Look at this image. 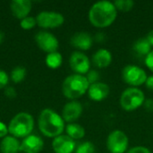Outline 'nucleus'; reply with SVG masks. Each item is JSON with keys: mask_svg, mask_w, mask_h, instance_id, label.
Wrapping results in <instances>:
<instances>
[{"mask_svg": "<svg viewBox=\"0 0 153 153\" xmlns=\"http://www.w3.org/2000/svg\"><path fill=\"white\" fill-rule=\"evenodd\" d=\"M88 18L92 26L104 29L115 22L117 18V10L113 2L108 0L98 1L91 6Z\"/></svg>", "mask_w": 153, "mask_h": 153, "instance_id": "obj_1", "label": "nucleus"}, {"mask_svg": "<svg viewBox=\"0 0 153 153\" xmlns=\"http://www.w3.org/2000/svg\"><path fill=\"white\" fill-rule=\"evenodd\" d=\"M38 125L43 135L53 139L61 135L65 129V120L62 116L51 108H45L40 112Z\"/></svg>", "mask_w": 153, "mask_h": 153, "instance_id": "obj_2", "label": "nucleus"}, {"mask_svg": "<svg viewBox=\"0 0 153 153\" xmlns=\"http://www.w3.org/2000/svg\"><path fill=\"white\" fill-rule=\"evenodd\" d=\"M90 83L85 75L73 74L65 77L62 83L64 96L71 100H75L88 92Z\"/></svg>", "mask_w": 153, "mask_h": 153, "instance_id": "obj_3", "label": "nucleus"}, {"mask_svg": "<svg viewBox=\"0 0 153 153\" xmlns=\"http://www.w3.org/2000/svg\"><path fill=\"white\" fill-rule=\"evenodd\" d=\"M33 127V117L27 112H20L9 122L8 132L15 138H25L31 134Z\"/></svg>", "mask_w": 153, "mask_h": 153, "instance_id": "obj_4", "label": "nucleus"}, {"mask_svg": "<svg viewBox=\"0 0 153 153\" xmlns=\"http://www.w3.org/2000/svg\"><path fill=\"white\" fill-rule=\"evenodd\" d=\"M145 100V94L140 88L128 87L122 91L119 103L124 110L132 112L143 107Z\"/></svg>", "mask_w": 153, "mask_h": 153, "instance_id": "obj_5", "label": "nucleus"}, {"mask_svg": "<svg viewBox=\"0 0 153 153\" xmlns=\"http://www.w3.org/2000/svg\"><path fill=\"white\" fill-rule=\"evenodd\" d=\"M121 77L122 80L130 87L139 88L140 86L145 84L148 74L141 66L135 65H127L122 69Z\"/></svg>", "mask_w": 153, "mask_h": 153, "instance_id": "obj_6", "label": "nucleus"}, {"mask_svg": "<svg viewBox=\"0 0 153 153\" xmlns=\"http://www.w3.org/2000/svg\"><path fill=\"white\" fill-rule=\"evenodd\" d=\"M106 147L110 153H126L129 147V138L122 130H113L107 137Z\"/></svg>", "mask_w": 153, "mask_h": 153, "instance_id": "obj_7", "label": "nucleus"}, {"mask_svg": "<svg viewBox=\"0 0 153 153\" xmlns=\"http://www.w3.org/2000/svg\"><path fill=\"white\" fill-rule=\"evenodd\" d=\"M39 27L45 29H53L60 27L65 22V17L61 13L55 11H42L36 17Z\"/></svg>", "mask_w": 153, "mask_h": 153, "instance_id": "obj_8", "label": "nucleus"}, {"mask_svg": "<svg viewBox=\"0 0 153 153\" xmlns=\"http://www.w3.org/2000/svg\"><path fill=\"white\" fill-rule=\"evenodd\" d=\"M69 65L74 74L85 75L91 70V60L82 51H74L69 58Z\"/></svg>", "mask_w": 153, "mask_h": 153, "instance_id": "obj_9", "label": "nucleus"}, {"mask_svg": "<svg viewBox=\"0 0 153 153\" xmlns=\"http://www.w3.org/2000/svg\"><path fill=\"white\" fill-rule=\"evenodd\" d=\"M35 40L40 49L48 53L57 51L59 42L56 37L49 31L39 30L35 35Z\"/></svg>", "mask_w": 153, "mask_h": 153, "instance_id": "obj_10", "label": "nucleus"}, {"mask_svg": "<svg viewBox=\"0 0 153 153\" xmlns=\"http://www.w3.org/2000/svg\"><path fill=\"white\" fill-rule=\"evenodd\" d=\"M83 111V107L81 102L77 100H70L65 104L62 110V117L65 122L74 123L78 120Z\"/></svg>", "mask_w": 153, "mask_h": 153, "instance_id": "obj_11", "label": "nucleus"}, {"mask_svg": "<svg viewBox=\"0 0 153 153\" xmlns=\"http://www.w3.org/2000/svg\"><path fill=\"white\" fill-rule=\"evenodd\" d=\"M52 148L55 153H73L75 151L76 143L66 134H61L53 139Z\"/></svg>", "mask_w": 153, "mask_h": 153, "instance_id": "obj_12", "label": "nucleus"}, {"mask_svg": "<svg viewBox=\"0 0 153 153\" xmlns=\"http://www.w3.org/2000/svg\"><path fill=\"white\" fill-rule=\"evenodd\" d=\"M44 147L42 138L36 134H30L23 138L20 145V151L23 153H39Z\"/></svg>", "mask_w": 153, "mask_h": 153, "instance_id": "obj_13", "label": "nucleus"}, {"mask_svg": "<svg viewBox=\"0 0 153 153\" xmlns=\"http://www.w3.org/2000/svg\"><path fill=\"white\" fill-rule=\"evenodd\" d=\"M110 93V87L108 83L103 82H98L90 85L88 90L89 98L96 102H100L107 99Z\"/></svg>", "mask_w": 153, "mask_h": 153, "instance_id": "obj_14", "label": "nucleus"}, {"mask_svg": "<svg viewBox=\"0 0 153 153\" xmlns=\"http://www.w3.org/2000/svg\"><path fill=\"white\" fill-rule=\"evenodd\" d=\"M93 37L86 31H78L74 33L70 39L71 45L79 49V51L89 50L93 45Z\"/></svg>", "mask_w": 153, "mask_h": 153, "instance_id": "obj_15", "label": "nucleus"}, {"mask_svg": "<svg viewBox=\"0 0 153 153\" xmlns=\"http://www.w3.org/2000/svg\"><path fill=\"white\" fill-rule=\"evenodd\" d=\"M113 60L112 53L107 48H100L93 53L91 56L92 64L98 68H107L108 67Z\"/></svg>", "mask_w": 153, "mask_h": 153, "instance_id": "obj_16", "label": "nucleus"}, {"mask_svg": "<svg viewBox=\"0 0 153 153\" xmlns=\"http://www.w3.org/2000/svg\"><path fill=\"white\" fill-rule=\"evenodd\" d=\"M31 1L30 0H13L10 4V8L13 14L19 19H23L30 13L31 10Z\"/></svg>", "mask_w": 153, "mask_h": 153, "instance_id": "obj_17", "label": "nucleus"}, {"mask_svg": "<svg viewBox=\"0 0 153 153\" xmlns=\"http://www.w3.org/2000/svg\"><path fill=\"white\" fill-rule=\"evenodd\" d=\"M21 143L13 136H5L0 143L1 153H17L20 151Z\"/></svg>", "mask_w": 153, "mask_h": 153, "instance_id": "obj_18", "label": "nucleus"}, {"mask_svg": "<svg viewBox=\"0 0 153 153\" xmlns=\"http://www.w3.org/2000/svg\"><path fill=\"white\" fill-rule=\"evenodd\" d=\"M65 130L66 132V135H68L69 137H71L74 141L82 139L85 136V129H84V127L82 126L79 124H76V123L67 124Z\"/></svg>", "mask_w": 153, "mask_h": 153, "instance_id": "obj_19", "label": "nucleus"}, {"mask_svg": "<svg viewBox=\"0 0 153 153\" xmlns=\"http://www.w3.org/2000/svg\"><path fill=\"white\" fill-rule=\"evenodd\" d=\"M152 47L151 46V44L148 42V40L146 39V38H140L138 39L133 46V49L134 51L141 56H146L152 49Z\"/></svg>", "mask_w": 153, "mask_h": 153, "instance_id": "obj_20", "label": "nucleus"}, {"mask_svg": "<svg viewBox=\"0 0 153 153\" xmlns=\"http://www.w3.org/2000/svg\"><path fill=\"white\" fill-rule=\"evenodd\" d=\"M62 63H63V56L58 51L48 53L46 56V65L51 69H56L60 67Z\"/></svg>", "mask_w": 153, "mask_h": 153, "instance_id": "obj_21", "label": "nucleus"}, {"mask_svg": "<svg viewBox=\"0 0 153 153\" xmlns=\"http://www.w3.org/2000/svg\"><path fill=\"white\" fill-rule=\"evenodd\" d=\"M25 76H26V69L22 66H16L11 72V79L15 83L22 82Z\"/></svg>", "mask_w": 153, "mask_h": 153, "instance_id": "obj_22", "label": "nucleus"}, {"mask_svg": "<svg viewBox=\"0 0 153 153\" xmlns=\"http://www.w3.org/2000/svg\"><path fill=\"white\" fill-rule=\"evenodd\" d=\"M95 145L90 141H85L76 145L74 153H95Z\"/></svg>", "mask_w": 153, "mask_h": 153, "instance_id": "obj_23", "label": "nucleus"}, {"mask_svg": "<svg viewBox=\"0 0 153 153\" xmlns=\"http://www.w3.org/2000/svg\"><path fill=\"white\" fill-rule=\"evenodd\" d=\"M113 3L117 10L121 12H129L134 6V1L133 0H117Z\"/></svg>", "mask_w": 153, "mask_h": 153, "instance_id": "obj_24", "label": "nucleus"}, {"mask_svg": "<svg viewBox=\"0 0 153 153\" xmlns=\"http://www.w3.org/2000/svg\"><path fill=\"white\" fill-rule=\"evenodd\" d=\"M36 23H37L36 18H34L32 16H27L21 20L20 25L24 30H30L36 25Z\"/></svg>", "mask_w": 153, "mask_h": 153, "instance_id": "obj_25", "label": "nucleus"}, {"mask_svg": "<svg viewBox=\"0 0 153 153\" xmlns=\"http://www.w3.org/2000/svg\"><path fill=\"white\" fill-rule=\"evenodd\" d=\"M85 77L87 78L90 85L92 84V83H95V82H100V73L94 69H91L86 74H85Z\"/></svg>", "mask_w": 153, "mask_h": 153, "instance_id": "obj_26", "label": "nucleus"}, {"mask_svg": "<svg viewBox=\"0 0 153 153\" xmlns=\"http://www.w3.org/2000/svg\"><path fill=\"white\" fill-rule=\"evenodd\" d=\"M126 153H152V151L145 147V146H134L130 149H128V151Z\"/></svg>", "mask_w": 153, "mask_h": 153, "instance_id": "obj_27", "label": "nucleus"}, {"mask_svg": "<svg viewBox=\"0 0 153 153\" xmlns=\"http://www.w3.org/2000/svg\"><path fill=\"white\" fill-rule=\"evenodd\" d=\"M8 81H9V77L7 74L4 70L0 69V89L5 88L8 83Z\"/></svg>", "mask_w": 153, "mask_h": 153, "instance_id": "obj_28", "label": "nucleus"}, {"mask_svg": "<svg viewBox=\"0 0 153 153\" xmlns=\"http://www.w3.org/2000/svg\"><path fill=\"white\" fill-rule=\"evenodd\" d=\"M144 63L147 68L153 73V49L145 56L144 58Z\"/></svg>", "mask_w": 153, "mask_h": 153, "instance_id": "obj_29", "label": "nucleus"}, {"mask_svg": "<svg viewBox=\"0 0 153 153\" xmlns=\"http://www.w3.org/2000/svg\"><path fill=\"white\" fill-rule=\"evenodd\" d=\"M8 126H6V125L3 122L0 121V138H4L5 136H7L8 134Z\"/></svg>", "mask_w": 153, "mask_h": 153, "instance_id": "obj_30", "label": "nucleus"}, {"mask_svg": "<svg viewBox=\"0 0 153 153\" xmlns=\"http://www.w3.org/2000/svg\"><path fill=\"white\" fill-rule=\"evenodd\" d=\"M147 111L149 112H153V99H146L143 106Z\"/></svg>", "mask_w": 153, "mask_h": 153, "instance_id": "obj_31", "label": "nucleus"}, {"mask_svg": "<svg viewBox=\"0 0 153 153\" xmlns=\"http://www.w3.org/2000/svg\"><path fill=\"white\" fill-rule=\"evenodd\" d=\"M4 95L8 98H14L16 96V91L13 87H5L4 88Z\"/></svg>", "mask_w": 153, "mask_h": 153, "instance_id": "obj_32", "label": "nucleus"}, {"mask_svg": "<svg viewBox=\"0 0 153 153\" xmlns=\"http://www.w3.org/2000/svg\"><path fill=\"white\" fill-rule=\"evenodd\" d=\"M93 39H95L98 42H102L106 39V35L103 32H98L95 34V37L93 38Z\"/></svg>", "mask_w": 153, "mask_h": 153, "instance_id": "obj_33", "label": "nucleus"}, {"mask_svg": "<svg viewBox=\"0 0 153 153\" xmlns=\"http://www.w3.org/2000/svg\"><path fill=\"white\" fill-rule=\"evenodd\" d=\"M145 86H146V88H148L149 90L153 91V75L148 76V78H147V80H146V82H145Z\"/></svg>", "mask_w": 153, "mask_h": 153, "instance_id": "obj_34", "label": "nucleus"}, {"mask_svg": "<svg viewBox=\"0 0 153 153\" xmlns=\"http://www.w3.org/2000/svg\"><path fill=\"white\" fill-rule=\"evenodd\" d=\"M146 39L148 40V42L151 44V46L153 47V30H152L151 31L148 32V34L146 35Z\"/></svg>", "mask_w": 153, "mask_h": 153, "instance_id": "obj_35", "label": "nucleus"}, {"mask_svg": "<svg viewBox=\"0 0 153 153\" xmlns=\"http://www.w3.org/2000/svg\"><path fill=\"white\" fill-rule=\"evenodd\" d=\"M4 32L0 31V44H2V42L4 41Z\"/></svg>", "mask_w": 153, "mask_h": 153, "instance_id": "obj_36", "label": "nucleus"}]
</instances>
